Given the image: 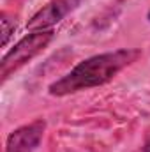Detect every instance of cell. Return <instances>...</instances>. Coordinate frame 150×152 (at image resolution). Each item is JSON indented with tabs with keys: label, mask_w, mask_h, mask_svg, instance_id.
Here are the masks:
<instances>
[{
	"label": "cell",
	"mask_w": 150,
	"mask_h": 152,
	"mask_svg": "<svg viewBox=\"0 0 150 152\" xmlns=\"http://www.w3.org/2000/svg\"><path fill=\"white\" fill-rule=\"evenodd\" d=\"M55 37L53 30H37L32 32L23 39H20L2 58L0 64V80L2 83L12 75L14 71H18L20 67H23L28 60H32L36 55H39Z\"/></svg>",
	"instance_id": "7a4b0ae2"
},
{
	"label": "cell",
	"mask_w": 150,
	"mask_h": 152,
	"mask_svg": "<svg viewBox=\"0 0 150 152\" xmlns=\"http://www.w3.org/2000/svg\"><path fill=\"white\" fill-rule=\"evenodd\" d=\"M81 2L83 0H51L28 20L27 28L32 32L51 30L53 25L60 23L67 14H71L74 9H78Z\"/></svg>",
	"instance_id": "3957f363"
},
{
	"label": "cell",
	"mask_w": 150,
	"mask_h": 152,
	"mask_svg": "<svg viewBox=\"0 0 150 152\" xmlns=\"http://www.w3.org/2000/svg\"><path fill=\"white\" fill-rule=\"evenodd\" d=\"M140 57L141 51L134 48H122L117 51L88 57L78 66H74L66 76L53 81L48 90L51 96H69L79 90L104 85L113 80L122 69L136 62Z\"/></svg>",
	"instance_id": "6da1fadb"
},
{
	"label": "cell",
	"mask_w": 150,
	"mask_h": 152,
	"mask_svg": "<svg viewBox=\"0 0 150 152\" xmlns=\"http://www.w3.org/2000/svg\"><path fill=\"white\" fill-rule=\"evenodd\" d=\"M143 152H150V134L147 136V140L143 143Z\"/></svg>",
	"instance_id": "8992f818"
},
{
	"label": "cell",
	"mask_w": 150,
	"mask_h": 152,
	"mask_svg": "<svg viewBox=\"0 0 150 152\" xmlns=\"http://www.w3.org/2000/svg\"><path fill=\"white\" fill-rule=\"evenodd\" d=\"M46 131V122L37 118L30 124H25L14 129L5 142V152H34L39 147Z\"/></svg>",
	"instance_id": "277c9868"
},
{
	"label": "cell",
	"mask_w": 150,
	"mask_h": 152,
	"mask_svg": "<svg viewBox=\"0 0 150 152\" xmlns=\"http://www.w3.org/2000/svg\"><path fill=\"white\" fill-rule=\"evenodd\" d=\"M147 18H149V21H150V9H149V14H147Z\"/></svg>",
	"instance_id": "52a82bcc"
},
{
	"label": "cell",
	"mask_w": 150,
	"mask_h": 152,
	"mask_svg": "<svg viewBox=\"0 0 150 152\" xmlns=\"http://www.w3.org/2000/svg\"><path fill=\"white\" fill-rule=\"evenodd\" d=\"M14 27H16V23L11 21V20L7 18V14H2V46L7 44L11 34L14 32Z\"/></svg>",
	"instance_id": "5b68a950"
}]
</instances>
